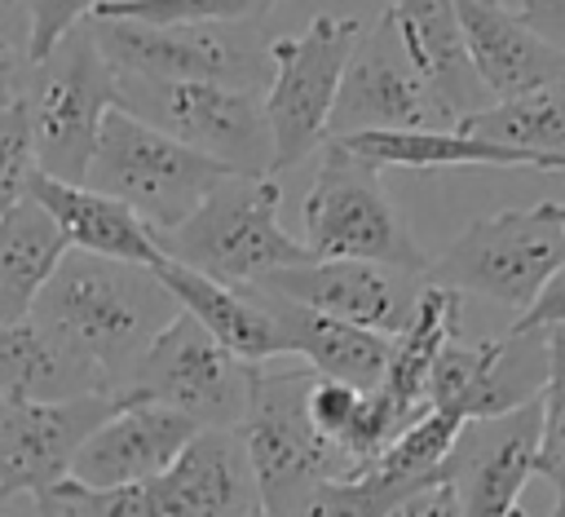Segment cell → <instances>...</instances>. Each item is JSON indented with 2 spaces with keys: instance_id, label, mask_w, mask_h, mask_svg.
Listing matches in <instances>:
<instances>
[{
  "instance_id": "f35d334b",
  "label": "cell",
  "mask_w": 565,
  "mask_h": 517,
  "mask_svg": "<svg viewBox=\"0 0 565 517\" xmlns=\"http://www.w3.org/2000/svg\"><path fill=\"white\" fill-rule=\"evenodd\" d=\"M18 88H22V75H13V49H9L4 35H0V106L13 102Z\"/></svg>"
},
{
  "instance_id": "277c9868",
  "label": "cell",
  "mask_w": 565,
  "mask_h": 517,
  "mask_svg": "<svg viewBox=\"0 0 565 517\" xmlns=\"http://www.w3.org/2000/svg\"><path fill=\"white\" fill-rule=\"evenodd\" d=\"M225 177H234V172H225L221 163L185 150L181 141H172L159 128L132 119L128 110L110 106L102 128H97L88 172H84L79 186L124 203L137 221H146L150 234H168Z\"/></svg>"
},
{
  "instance_id": "f1b7e54d",
  "label": "cell",
  "mask_w": 565,
  "mask_h": 517,
  "mask_svg": "<svg viewBox=\"0 0 565 517\" xmlns=\"http://www.w3.org/2000/svg\"><path fill=\"white\" fill-rule=\"evenodd\" d=\"M455 433H459V420H450V415H441V411H424V415H419L406 433H397V437L388 442V451H384L375 464H366L362 473H375L380 482L419 495V490H428V486L441 482V464H446V455H450V446H455Z\"/></svg>"
},
{
  "instance_id": "3957f363",
  "label": "cell",
  "mask_w": 565,
  "mask_h": 517,
  "mask_svg": "<svg viewBox=\"0 0 565 517\" xmlns=\"http://www.w3.org/2000/svg\"><path fill=\"white\" fill-rule=\"evenodd\" d=\"M309 384H313V371L300 362L274 358L252 367V398H247L238 437H243L265 517H291V508L318 482L358 477L353 464L309 424V411H305Z\"/></svg>"
},
{
  "instance_id": "cb8c5ba5",
  "label": "cell",
  "mask_w": 565,
  "mask_h": 517,
  "mask_svg": "<svg viewBox=\"0 0 565 517\" xmlns=\"http://www.w3.org/2000/svg\"><path fill=\"white\" fill-rule=\"evenodd\" d=\"M106 393L102 376L31 318L0 327V402H71Z\"/></svg>"
},
{
  "instance_id": "4316f807",
  "label": "cell",
  "mask_w": 565,
  "mask_h": 517,
  "mask_svg": "<svg viewBox=\"0 0 565 517\" xmlns=\"http://www.w3.org/2000/svg\"><path fill=\"white\" fill-rule=\"evenodd\" d=\"M340 141L353 159L384 168H534L525 155H512L503 146L477 141L459 128H406V133H353V137H327Z\"/></svg>"
},
{
  "instance_id": "b9f144b4",
  "label": "cell",
  "mask_w": 565,
  "mask_h": 517,
  "mask_svg": "<svg viewBox=\"0 0 565 517\" xmlns=\"http://www.w3.org/2000/svg\"><path fill=\"white\" fill-rule=\"evenodd\" d=\"M252 517H265V513H252Z\"/></svg>"
},
{
  "instance_id": "5b68a950",
  "label": "cell",
  "mask_w": 565,
  "mask_h": 517,
  "mask_svg": "<svg viewBox=\"0 0 565 517\" xmlns=\"http://www.w3.org/2000/svg\"><path fill=\"white\" fill-rule=\"evenodd\" d=\"M561 265H565L561 203H534L472 221L437 261H428L424 283L450 287L455 296L494 300L503 309H516L521 318Z\"/></svg>"
},
{
  "instance_id": "ffe728a7",
  "label": "cell",
  "mask_w": 565,
  "mask_h": 517,
  "mask_svg": "<svg viewBox=\"0 0 565 517\" xmlns=\"http://www.w3.org/2000/svg\"><path fill=\"white\" fill-rule=\"evenodd\" d=\"M384 13L393 22L406 62L419 71V80L433 88V97L455 124L490 106L486 88L468 66L455 0H393Z\"/></svg>"
},
{
  "instance_id": "30bf717a",
  "label": "cell",
  "mask_w": 565,
  "mask_h": 517,
  "mask_svg": "<svg viewBox=\"0 0 565 517\" xmlns=\"http://www.w3.org/2000/svg\"><path fill=\"white\" fill-rule=\"evenodd\" d=\"M93 40L115 75L225 84L265 93L269 44L256 27H141L115 18H88Z\"/></svg>"
},
{
  "instance_id": "8992f818",
  "label": "cell",
  "mask_w": 565,
  "mask_h": 517,
  "mask_svg": "<svg viewBox=\"0 0 565 517\" xmlns=\"http://www.w3.org/2000/svg\"><path fill=\"white\" fill-rule=\"evenodd\" d=\"M115 106L234 177H274L265 102L252 88L115 75Z\"/></svg>"
},
{
  "instance_id": "d4e9b609",
  "label": "cell",
  "mask_w": 565,
  "mask_h": 517,
  "mask_svg": "<svg viewBox=\"0 0 565 517\" xmlns=\"http://www.w3.org/2000/svg\"><path fill=\"white\" fill-rule=\"evenodd\" d=\"M459 336V296L450 287H437V283H419L415 292V309L406 318V327L388 340V362H384V376H380V393L411 411V415H424L428 402H424V384H428V371L437 362V354Z\"/></svg>"
},
{
  "instance_id": "ab89813d",
  "label": "cell",
  "mask_w": 565,
  "mask_h": 517,
  "mask_svg": "<svg viewBox=\"0 0 565 517\" xmlns=\"http://www.w3.org/2000/svg\"><path fill=\"white\" fill-rule=\"evenodd\" d=\"M508 517H530V513H525V508H512ZM547 517H565V513H547Z\"/></svg>"
},
{
  "instance_id": "4fadbf2b",
  "label": "cell",
  "mask_w": 565,
  "mask_h": 517,
  "mask_svg": "<svg viewBox=\"0 0 565 517\" xmlns=\"http://www.w3.org/2000/svg\"><path fill=\"white\" fill-rule=\"evenodd\" d=\"M406 128H455V119L441 110L433 88L406 62L388 13H380L344 62L335 106L327 119V137L406 133Z\"/></svg>"
},
{
  "instance_id": "d6986e66",
  "label": "cell",
  "mask_w": 565,
  "mask_h": 517,
  "mask_svg": "<svg viewBox=\"0 0 565 517\" xmlns=\"http://www.w3.org/2000/svg\"><path fill=\"white\" fill-rule=\"evenodd\" d=\"M159 517H252L256 477L238 429H199L181 455L150 482Z\"/></svg>"
},
{
  "instance_id": "836d02e7",
  "label": "cell",
  "mask_w": 565,
  "mask_h": 517,
  "mask_svg": "<svg viewBox=\"0 0 565 517\" xmlns=\"http://www.w3.org/2000/svg\"><path fill=\"white\" fill-rule=\"evenodd\" d=\"M35 177V146H31V115L22 93L0 106V217L26 199Z\"/></svg>"
},
{
  "instance_id": "7c38bea8",
  "label": "cell",
  "mask_w": 565,
  "mask_h": 517,
  "mask_svg": "<svg viewBox=\"0 0 565 517\" xmlns=\"http://www.w3.org/2000/svg\"><path fill=\"white\" fill-rule=\"evenodd\" d=\"M547 380V345L543 331H503L490 340L455 336L424 384L428 411H441L459 424L508 415L543 393Z\"/></svg>"
},
{
  "instance_id": "83f0119b",
  "label": "cell",
  "mask_w": 565,
  "mask_h": 517,
  "mask_svg": "<svg viewBox=\"0 0 565 517\" xmlns=\"http://www.w3.org/2000/svg\"><path fill=\"white\" fill-rule=\"evenodd\" d=\"M62 256L66 239L35 199H22L0 217V327L31 318V305Z\"/></svg>"
},
{
  "instance_id": "44dd1931",
  "label": "cell",
  "mask_w": 565,
  "mask_h": 517,
  "mask_svg": "<svg viewBox=\"0 0 565 517\" xmlns=\"http://www.w3.org/2000/svg\"><path fill=\"white\" fill-rule=\"evenodd\" d=\"M154 278L168 287V296L177 300V309L190 314L238 362L260 367V362L287 358L282 354L278 323H274V314L265 309V300H260V292L252 283L247 287H230V283L203 278V274H194L185 265H172V261H159L154 265Z\"/></svg>"
},
{
  "instance_id": "603a6c76",
  "label": "cell",
  "mask_w": 565,
  "mask_h": 517,
  "mask_svg": "<svg viewBox=\"0 0 565 517\" xmlns=\"http://www.w3.org/2000/svg\"><path fill=\"white\" fill-rule=\"evenodd\" d=\"M260 300L278 323L282 354L296 358L300 367H309L318 380H335L349 389H375L380 384L384 362H388V336H375V331L349 327L340 318L300 309V305L269 296V292H260Z\"/></svg>"
},
{
  "instance_id": "8d00e7d4",
  "label": "cell",
  "mask_w": 565,
  "mask_h": 517,
  "mask_svg": "<svg viewBox=\"0 0 565 517\" xmlns=\"http://www.w3.org/2000/svg\"><path fill=\"white\" fill-rule=\"evenodd\" d=\"M516 18L565 53V0H521Z\"/></svg>"
},
{
  "instance_id": "4dcf8cb0",
  "label": "cell",
  "mask_w": 565,
  "mask_h": 517,
  "mask_svg": "<svg viewBox=\"0 0 565 517\" xmlns=\"http://www.w3.org/2000/svg\"><path fill=\"white\" fill-rule=\"evenodd\" d=\"M543 345H547V380L539 393L534 477L552 486V513H565V327H547Z\"/></svg>"
},
{
  "instance_id": "2e32d148",
  "label": "cell",
  "mask_w": 565,
  "mask_h": 517,
  "mask_svg": "<svg viewBox=\"0 0 565 517\" xmlns=\"http://www.w3.org/2000/svg\"><path fill=\"white\" fill-rule=\"evenodd\" d=\"M115 407V393L71 402H0V490L49 495L66 482L75 451Z\"/></svg>"
},
{
  "instance_id": "7a4b0ae2",
  "label": "cell",
  "mask_w": 565,
  "mask_h": 517,
  "mask_svg": "<svg viewBox=\"0 0 565 517\" xmlns=\"http://www.w3.org/2000/svg\"><path fill=\"white\" fill-rule=\"evenodd\" d=\"M278 177H225L207 199L168 234H154L163 261L185 265L203 278L247 287L274 270L309 261L300 239L282 230Z\"/></svg>"
},
{
  "instance_id": "74e56055",
  "label": "cell",
  "mask_w": 565,
  "mask_h": 517,
  "mask_svg": "<svg viewBox=\"0 0 565 517\" xmlns=\"http://www.w3.org/2000/svg\"><path fill=\"white\" fill-rule=\"evenodd\" d=\"M393 517H459V504H455L450 486H446V482H437V486H428V490L411 495Z\"/></svg>"
},
{
  "instance_id": "9a60e30c",
  "label": "cell",
  "mask_w": 565,
  "mask_h": 517,
  "mask_svg": "<svg viewBox=\"0 0 565 517\" xmlns=\"http://www.w3.org/2000/svg\"><path fill=\"white\" fill-rule=\"evenodd\" d=\"M419 283L424 278L402 274V270H384L371 261H313L309 256L300 265L274 270L269 278H260L252 287L393 340L415 309Z\"/></svg>"
},
{
  "instance_id": "8fae6325",
  "label": "cell",
  "mask_w": 565,
  "mask_h": 517,
  "mask_svg": "<svg viewBox=\"0 0 565 517\" xmlns=\"http://www.w3.org/2000/svg\"><path fill=\"white\" fill-rule=\"evenodd\" d=\"M119 398L168 407L194 429H238L252 398V367L225 354L190 314L177 309V318L137 358Z\"/></svg>"
},
{
  "instance_id": "5bb4252c",
  "label": "cell",
  "mask_w": 565,
  "mask_h": 517,
  "mask_svg": "<svg viewBox=\"0 0 565 517\" xmlns=\"http://www.w3.org/2000/svg\"><path fill=\"white\" fill-rule=\"evenodd\" d=\"M539 446V398L490 420H468L455 433V446L441 464L459 517H508L521 508V490L534 477Z\"/></svg>"
},
{
  "instance_id": "1f68e13d",
  "label": "cell",
  "mask_w": 565,
  "mask_h": 517,
  "mask_svg": "<svg viewBox=\"0 0 565 517\" xmlns=\"http://www.w3.org/2000/svg\"><path fill=\"white\" fill-rule=\"evenodd\" d=\"M406 499H411V490L388 486L375 473H358V477L318 482L291 508V517H393Z\"/></svg>"
},
{
  "instance_id": "e0dca14e",
  "label": "cell",
  "mask_w": 565,
  "mask_h": 517,
  "mask_svg": "<svg viewBox=\"0 0 565 517\" xmlns=\"http://www.w3.org/2000/svg\"><path fill=\"white\" fill-rule=\"evenodd\" d=\"M199 429L168 407L154 402H124L84 437L71 460L66 482L110 490V486H150L194 437Z\"/></svg>"
},
{
  "instance_id": "d590c367",
  "label": "cell",
  "mask_w": 565,
  "mask_h": 517,
  "mask_svg": "<svg viewBox=\"0 0 565 517\" xmlns=\"http://www.w3.org/2000/svg\"><path fill=\"white\" fill-rule=\"evenodd\" d=\"M547 327H565V265L543 283L534 305L512 323V331H547Z\"/></svg>"
},
{
  "instance_id": "6da1fadb",
  "label": "cell",
  "mask_w": 565,
  "mask_h": 517,
  "mask_svg": "<svg viewBox=\"0 0 565 517\" xmlns=\"http://www.w3.org/2000/svg\"><path fill=\"white\" fill-rule=\"evenodd\" d=\"M172 318L177 300L154 278V270L71 247L31 305V323L49 331L62 349H71L79 362H88L115 398L146 345Z\"/></svg>"
},
{
  "instance_id": "7402d4cb",
  "label": "cell",
  "mask_w": 565,
  "mask_h": 517,
  "mask_svg": "<svg viewBox=\"0 0 565 517\" xmlns=\"http://www.w3.org/2000/svg\"><path fill=\"white\" fill-rule=\"evenodd\" d=\"M26 199H35L49 212V221L57 225V234L66 239L71 252H88V256H106V261H124V265H146V270H154L163 261L146 221H137L124 203H115L88 186H71V181H53V177L35 172L26 186Z\"/></svg>"
},
{
  "instance_id": "e575fe53",
  "label": "cell",
  "mask_w": 565,
  "mask_h": 517,
  "mask_svg": "<svg viewBox=\"0 0 565 517\" xmlns=\"http://www.w3.org/2000/svg\"><path fill=\"white\" fill-rule=\"evenodd\" d=\"M106 0H31V31H26V66H35L66 31L88 22Z\"/></svg>"
},
{
  "instance_id": "ba28073f",
  "label": "cell",
  "mask_w": 565,
  "mask_h": 517,
  "mask_svg": "<svg viewBox=\"0 0 565 517\" xmlns=\"http://www.w3.org/2000/svg\"><path fill=\"white\" fill-rule=\"evenodd\" d=\"M300 221H305L300 247L313 261H371L415 278H424L428 270L406 221L384 194L380 172L353 159L340 141H322V163L318 177L309 181Z\"/></svg>"
},
{
  "instance_id": "9c48e42d",
  "label": "cell",
  "mask_w": 565,
  "mask_h": 517,
  "mask_svg": "<svg viewBox=\"0 0 565 517\" xmlns=\"http://www.w3.org/2000/svg\"><path fill=\"white\" fill-rule=\"evenodd\" d=\"M362 31H366L362 18L318 13L300 35L269 40V84L260 102L274 141V177L305 163L327 141L335 88Z\"/></svg>"
},
{
  "instance_id": "d6a6232c",
  "label": "cell",
  "mask_w": 565,
  "mask_h": 517,
  "mask_svg": "<svg viewBox=\"0 0 565 517\" xmlns=\"http://www.w3.org/2000/svg\"><path fill=\"white\" fill-rule=\"evenodd\" d=\"M44 499H49L53 517H159V504H154V490L150 486L93 490V486L57 482Z\"/></svg>"
},
{
  "instance_id": "60d3db41",
  "label": "cell",
  "mask_w": 565,
  "mask_h": 517,
  "mask_svg": "<svg viewBox=\"0 0 565 517\" xmlns=\"http://www.w3.org/2000/svg\"><path fill=\"white\" fill-rule=\"evenodd\" d=\"M561 217H565V203H561Z\"/></svg>"
},
{
  "instance_id": "ac0fdd59",
  "label": "cell",
  "mask_w": 565,
  "mask_h": 517,
  "mask_svg": "<svg viewBox=\"0 0 565 517\" xmlns=\"http://www.w3.org/2000/svg\"><path fill=\"white\" fill-rule=\"evenodd\" d=\"M455 13L468 66L490 102H508L565 80V53L530 31L503 0H455Z\"/></svg>"
},
{
  "instance_id": "f546056e",
  "label": "cell",
  "mask_w": 565,
  "mask_h": 517,
  "mask_svg": "<svg viewBox=\"0 0 565 517\" xmlns=\"http://www.w3.org/2000/svg\"><path fill=\"white\" fill-rule=\"evenodd\" d=\"M278 0H106L93 18L141 27H260Z\"/></svg>"
},
{
  "instance_id": "7bdbcfd3",
  "label": "cell",
  "mask_w": 565,
  "mask_h": 517,
  "mask_svg": "<svg viewBox=\"0 0 565 517\" xmlns=\"http://www.w3.org/2000/svg\"><path fill=\"white\" fill-rule=\"evenodd\" d=\"M0 495H4V490H0Z\"/></svg>"
},
{
  "instance_id": "52a82bcc",
  "label": "cell",
  "mask_w": 565,
  "mask_h": 517,
  "mask_svg": "<svg viewBox=\"0 0 565 517\" xmlns=\"http://www.w3.org/2000/svg\"><path fill=\"white\" fill-rule=\"evenodd\" d=\"M22 102L31 115L35 172L79 186L106 110L115 106V71L106 66L93 27L66 31L35 66H26Z\"/></svg>"
},
{
  "instance_id": "484cf974",
  "label": "cell",
  "mask_w": 565,
  "mask_h": 517,
  "mask_svg": "<svg viewBox=\"0 0 565 517\" xmlns=\"http://www.w3.org/2000/svg\"><path fill=\"white\" fill-rule=\"evenodd\" d=\"M459 133L525 155L539 172H565V80L530 88L455 124Z\"/></svg>"
}]
</instances>
